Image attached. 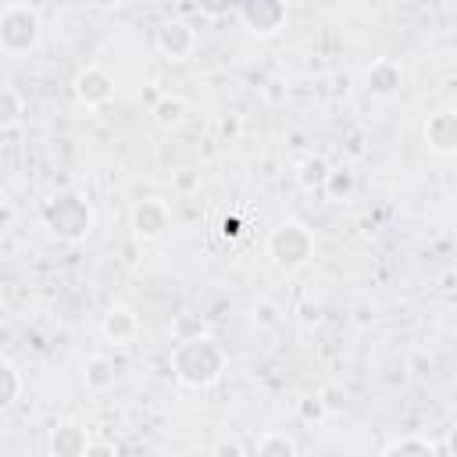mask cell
<instances>
[{
    "mask_svg": "<svg viewBox=\"0 0 457 457\" xmlns=\"http://www.w3.org/2000/svg\"><path fill=\"white\" fill-rule=\"evenodd\" d=\"M150 114H154V121H157L161 129H175V125H182V118H186V100L175 96V93H164V96L154 100Z\"/></svg>",
    "mask_w": 457,
    "mask_h": 457,
    "instance_id": "e0dca14e",
    "label": "cell"
},
{
    "mask_svg": "<svg viewBox=\"0 0 457 457\" xmlns=\"http://www.w3.org/2000/svg\"><path fill=\"white\" fill-rule=\"evenodd\" d=\"M257 457H296V439L289 432H264L257 439Z\"/></svg>",
    "mask_w": 457,
    "mask_h": 457,
    "instance_id": "44dd1931",
    "label": "cell"
},
{
    "mask_svg": "<svg viewBox=\"0 0 457 457\" xmlns=\"http://www.w3.org/2000/svg\"><path fill=\"white\" fill-rule=\"evenodd\" d=\"M211 457H246V446L239 439H221V443H214Z\"/></svg>",
    "mask_w": 457,
    "mask_h": 457,
    "instance_id": "4316f807",
    "label": "cell"
},
{
    "mask_svg": "<svg viewBox=\"0 0 457 457\" xmlns=\"http://www.w3.org/2000/svg\"><path fill=\"white\" fill-rule=\"evenodd\" d=\"M378 457H443V453L436 450L432 439H425V436H418V432H407V436L389 439Z\"/></svg>",
    "mask_w": 457,
    "mask_h": 457,
    "instance_id": "4fadbf2b",
    "label": "cell"
},
{
    "mask_svg": "<svg viewBox=\"0 0 457 457\" xmlns=\"http://www.w3.org/2000/svg\"><path fill=\"white\" fill-rule=\"evenodd\" d=\"M168 328H171L175 343H182V339H193V336H204V332H207L204 314H196V311H179V314H171Z\"/></svg>",
    "mask_w": 457,
    "mask_h": 457,
    "instance_id": "7402d4cb",
    "label": "cell"
},
{
    "mask_svg": "<svg viewBox=\"0 0 457 457\" xmlns=\"http://www.w3.org/2000/svg\"><path fill=\"white\" fill-rule=\"evenodd\" d=\"M321 321V314H318V307H311V303H300V325H318Z\"/></svg>",
    "mask_w": 457,
    "mask_h": 457,
    "instance_id": "f546056e",
    "label": "cell"
},
{
    "mask_svg": "<svg viewBox=\"0 0 457 457\" xmlns=\"http://www.w3.org/2000/svg\"><path fill=\"white\" fill-rule=\"evenodd\" d=\"M250 321H253V328H261V332H275V328L282 325V307H278L275 300H268V296H257V300L250 303Z\"/></svg>",
    "mask_w": 457,
    "mask_h": 457,
    "instance_id": "ffe728a7",
    "label": "cell"
},
{
    "mask_svg": "<svg viewBox=\"0 0 457 457\" xmlns=\"http://www.w3.org/2000/svg\"><path fill=\"white\" fill-rule=\"evenodd\" d=\"M421 139L436 157H453L457 154V111L453 107H436L425 118Z\"/></svg>",
    "mask_w": 457,
    "mask_h": 457,
    "instance_id": "9c48e42d",
    "label": "cell"
},
{
    "mask_svg": "<svg viewBox=\"0 0 457 457\" xmlns=\"http://www.w3.org/2000/svg\"><path fill=\"white\" fill-rule=\"evenodd\" d=\"M268 257L278 271L293 275L300 268L311 264L314 257V232L300 221V218H282L271 232H268Z\"/></svg>",
    "mask_w": 457,
    "mask_h": 457,
    "instance_id": "3957f363",
    "label": "cell"
},
{
    "mask_svg": "<svg viewBox=\"0 0 457 457\" xmlns=\"http://www.w3.org/2000/svg\"><path fill=\"white\" fill-rule=\"evenodd\" d=\"M171 182H175V193L189 196V193H196V189H200V171H196V168H179Z\"/></svg>",
    "mask_w": 457,
    "mask_h": 457,
    "instance_id": "d4e9b609",
    "label": "cell"
},
{
    "mask_svg": "<svg viewBox=\"0 0 457 457\" xmlns=\"http://www.w3.org/2000/svg\"><path fill=\"white\" fill-rule=\"evenodd\" d=\"M43 228L61 243H86L96 228V211L79 189H57L39 207Z\"/></svg>",
    "mask_w": 457,
    "mask_h": 457,
    "instance_id": "7a4b0ae2",
    "label": "cell"
},
{
    "mask_svg": "<svg viewBox=\"0 0 457 457\" xmlns=\"http://www.w3.org/2000/svg\"><path fill=\"white\" fill-rule=\"evenodd\" d=\"M86 457H118V450L111 443H100V439H89L86 446Z\"/></svg>",
    "mask_w": 457,
    "mask_h": 457,
    "instance_id": "83f0119b",
    "label": "cell"
},
{
    "mask_svg": "<svg viewBox=\"0 0 457 457\" xmlns=\"http://www.w3.org/2000/svg\"><path fill=\"white\" fill-rule=\"evenodd\" d=\"M228 368V350L211 336H193L171 346V375L186 389H211Z\"/></svg>",
    "mask_w": 457,
    "mask_h": 457,
    "instance_id": "6da1fadb",
    "label": "cell"
},
{
    "mask_svg": "<svg viewBox=\"0 0 457 457\" xmlns=\"http://www.w3.org/2000/svg\"><path fill=\"white\" fill-rule=\"evenodd\" d=\"M71 93H75V104L79 107L96 111V107L111 104V96H114V75L107 68H100V64H86V68H79V75L71 82Z\"/></svg>",
    "mask_w": 457,
    "mask_h": 457,
    "instance_id": "ba28073f",
    "label": "cell"
},
{
    "mask_svg": "<svg viewBox=\"0 0 457 457\" xmlns=\"http://www.w3.org/2000/svg\"><path fill=\"white\" fill-rule=\"evenodd\" d=\"M236 18H239V25H243L250 36H257V39H275V36L286 29V21H289V7H286L282 0H243V4L236 7Z\"/></svg>",
    "mask_w": 457,
    "mask_h": 457,
    "instance_id": "5b68a950",
    "label": "cell"
},
{
    "mask_svg": "<svg viewBox=\"0 0 457 457\" xmlns=\"http://www.w3.org/2000/svg\"><path fill=\"white\" fill-rule=\"evenodd\" d=\"M21 389H25V378H21L18 364L7 361V357H0V414L11 411L21 400Z\"/></svg>",
    "mask_w": 457,
    "mask_h": 457,
    "instance_id": "9a60e30c",
    "label": "cell"
},
{
    "mask_svg": "<svg viewBox=\"0 0 457 457\" xmlns=\"http://www.w3.org/2000/svg\"><path fill=\"white\" fill-rule=\"evenodd\" d=\"M400 86H403V68H400V61L378 57V61H371V64L364 68V89H368L371 96H378V100L396 96Z\"/></svg>",
    "mask_w": 457,
    "mask_h": 457,
    "instance_id": "8fae6325",
    "label": "cell"
},
{
    "mask_svg": "<svg viewBox=\"0 0 457 457\" xmlns=\"http://www.w3.org/2000/svg\"><path fill=\"white\" fill-rule=\"evenodd\" d=\"M46 446H50V457H86L89 432H86V425L64 418V421H57V425L50 428Z\"/></svg>",
    "mask_w": 457,
    "mask_h": 457,
    "instance_id": "7c38bea8",
    "label": "cell"
},
{
    "mask_svg": "<svg viewBox=\"0 0 457 457\" xmlns=\"http://www.w3.org/2000/svg\"><path fill=\"white\" fill-rule=\"evenodd\" d=\"M353 189H357V179H353V171H350V168H328L321 193H325L332 204L350 200V196H353Z\"/></svg>",
    "mask_w": 457,
    "mask_h": 457,
    "instance_id": "ac0fdd59",
    "label": "cell"
},
{
    "mask_svg": "<svg viewBox=\"0 0 457 457\" xmlns=\"http://www.w3.org/2000/svg\"><path fill=\"white\" fill-rule=\"evenodd\" d=\"M154 46L161 50L164 61H189L200 46V36L186 18H164L154 32Z\"/></svg>",
    "mask_w": 457,
    "mask_h": 457,
    "instance_id": "8992f818",
    "label": "cell"
},
{
    "mask_svg": "<svg viewBox=\"0 0 457 457\" xmlns=\"http://www.w3.org/2000/svg\"><path fill=\"white\" fill-rule=\"evenodd\" d=\"M264 100L268 104H286V96H289V89H286V79H278V75H271L268 82H264Z\"/></svg>",
    "mask_w": 457,
    "mask_h": 457,
    "instance_id": "484cf974",
    "label": "cell"
},
{
    "mask_svg": "<svg viewBox=\"0 0 457 457\" xmlns=\"http://www.w3.org/2000/svg\"><path fill=\"white\" fill-rule=\"evenodd\" d=\"M129 225H132V236H136L139 243H157V239H164L168 228H171V207H168L164 200H157V196H146V200H139V204L132 207Z\"/></svg>",
    "mask_w": 457,
    "mask_h": 457,
    "instance_id": "52a82bcc",
    "label": "cell"
},
{
    "mask_svg": "<svg viewBox=\"0 0 457 457\" xmlns=\"http://www.w3.org/2000/svg\"><path fill=\"white\" fill-rule=\"evenodd\" d=\"M318 400L325 403V411H328V418H332V414H343V411H346L350 393H346L339 382H325V386L318 389Z\"/></svg>",
    "mask_w": 457,
    "mask_h": 457,
    "instance_id": "cb8c5ba5",
    "label": "cell"
},
{
    "mask_svg": "<svg viewBox=\"0 0 457 457\" xmlns=\"http://www.w3.org/2000/svg\"><path fill=\"white\" fill-rule=\"evenodd\" d=\"M218 132H221V136H228V139H232V136H236V132H239V118H236V114H225V118H221V121H218Z\"/></svg>",
    "mask_w": 457,
    "mask_h": 457,
    "instance_id": "f1b7e54d",
    "label": "cell"
},
{
    "mask_svg": "<svg viewBox=\"0 0 457 457\" xmlns=\"http://www.w3.org/2000/svg\"><path fill=\"white\" fill-rule=\"evenodd\" d=\"M114 378H118V371H114V361H111V357L93 353V357L82 361V382H86V389L104 393V389L114 386Z\"/></svg>",
    "mask_w": 457,
    "mask_h": 457,
    "instance_id": "5bb4252c",
    "label": "cell"
},
{
    "mask_svg": "<svg viewBox=\"0 0 457 457\" xmlns=\"http://www.w3.org/2000/svg\"><path fill=\"white\" fill-rule=\"evenodd\" d=\"M139 314L132 311V307H125V303H111L107 307V314L100 318V336L107 339V343H114V346H129V343H136L139 339Z\"/></svg>",
    "mask_w": 457,
    "mask_h": 457,
    "instance_id": "30bf717a",
    "label": "cell"
},
{
    "mask_svg": "<svg viewBox=\"0 0 457 457\" xmlns=\"http://www.w3.org/2000/svg\"><path fill=\"white\" fill-rule=\"evenodd\" d=\"M43 21L32 4H4L0 7V54L25 57L39 46Z\"/></svg>",
    "mask_w": 457,
    "mask_h": 457,
    "instance_id": "277c9868",
    "label": "cell"
},
{
    "mask_svg": "<svg viewBox=\"0 0 457 457\" xmlns=\"http://www.w3.org/2000/svg\"><path fill=\"white\" fill-rule=\"evenodd\" d=\"M296 418H300L303 425L318 428V425H325V421H328V411H325V403L318 400V393H307V396H300V400H296Z\"/></svg>",
    "mask_w": 457,
    "mask_h": 457,
    "instance_id": "603a6c76",
    "label": "cell"
},
{
    "mask_svg": "<svg viewBox=\"0 0 457 457\" xmlns=\"http://www.w3.org/2000/svg\"><path fill=\"white\" fill-rule=\"evenodd\" d=\"M328 168H332V164H328L321 154H307V157L296 164V182H300V189H307V193L321 189V186H325Z\"/></svg>",
    "mask_w": 457,
    "mask_h": 457,
    "instance_id": "2e32d148",
    "label": "cell"
},
{
    "mask_svg": "<svg viewBox=\"0 0 457 457\" xmlns=\"http://www.w3.org/2000/svg\"><path fill=\"white\" fill-rule=\"evenodd\" d=\"M25 118V100L14 86H0V132L14 129Z\"/></svg>",
    "mask_w": 457,
    "mask_h": 457,
    "instance_id": "d6986e66",
    "label": "cell"
}]
</instances>
